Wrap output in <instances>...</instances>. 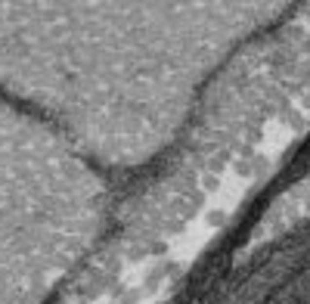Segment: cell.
Masks as SVG:
<instances>
[{
	"instance_id": "1",
	"label": "cell",
	"mask_w": 310,
	"mask_h": 304,
	"mask_svg": "<svg viewBox=\"0 0 310 304\" xmlns=\"http://www.w3.org/2000/svg\"><path fill=\"white\" fill-rule=\"evenodd\" d=\"M298 0H0V87L87 158L143 165Z\"/></svg>"
}]
</instances>
